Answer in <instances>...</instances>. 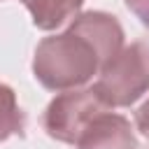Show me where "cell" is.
Here are the masks:
<instances>
[{
  "instance_id": "obj_1",
  "label": "cell",
  "mask_w": 149,
  "mask_h": 149,
  "mask_svg": "<svg viewBox=\"0 0 149 149\" xmlns=\"http://www.w3.org/2000/svg\"><path fill=\"white\" fill-rule=\"evenodd\" d=\"M123 49L119 21L105 12L74 16L61 35L44 37L35 49V79L49 91H70L86 84Z\"/></svg>"
},
{
  "instance_id": "obj_2",
  "label": "cell",
  "mask_w": 149,
  "mask_h": 149,
  "mask_svg": "<svg viewBox=\"0 0 149 149\" xmlns=\"http://www.w3.org/2000/svg\"><path fill=\"white\" fill-rule=\"evenodd\" d=\"M107 107H128L149 91V42L137 40L123 47L93 84Z\"/></svg>"
},
{
  "instance_id": "obj_3",
  "label": "cell",
  "mask_w": 149,
  "mask_h": 149,
  "mask_svg": "<svg viewBox=\"0 0 149 149\" xmlns=\"http://www.w3.org/2000/svg\"><path fill=\"white\" fill-rule=\"evenodd\" d=\"M109 107L98 95V91L91 88H70L56 95L49 107L44 109L42 126L49 137L68 144H77L81 133L88 128V123L107 112Z\"/></svg>"
},
{
  "instance_id": "obj_4",
  "label": "cell",
  "mask_w": 149,
  "mask_h": 149,
  "mask_svg": "<svg viewBox=\"0 0 149 149\" xmlns=\"http://www.w3.org/2000/svg\"><path fill=\"white\" fill-rule=\"evenodd\" d=\"M77 149H137V142L126 116L102 112L81 133Z\"/></svg>"
},
{
  "instance_id": "obj_5",
  "label": "cell",
  "mask_w": 149,
  "mask_h": 149,
  "mask_svg": "<svg viewBox=\"0 0 149 149\" xmlns=\"http://www.w3.org/2000/svg\"><path fill=\"white\" fill-rule=\"evenodd\" d=\"M33 16V23L42 30H54L70 21L84 0H21Z\"/></svg>"
},
{
  "instance_id": "obj_6",
  "label": "cell",
  "mask_w": 149,
  "mask_h": 149,
  "mask_svg": "<svg viewBox=\"0 0 149 149\" xmlns=\"http://www.w3.org/2000/svg\"><path fill=\"white\" fill-rule=\"evenodd\" d=\"M23 133V112L16 105V95L7 84H0V140Z\"/></svg>"
},
{
  "instance_id": "obj_7",
  "label": "cell",
  "mask_w": 149,
  "mask_h": 149,
  "mask_svg": "<svg viewBox=\"0 0 149 149\" xmlns=\"http://www.w3.org/2000/svg\"><path fill=\"white\" fill-rule=\"evenodd\" d=\"M126 7L140 19L144 28H149V0H126Z\"/></svg>"
},
{
  "instance_id": "obj_8",
  "label": "cell",
  "mask_w": 149,
  "mask_h": 149,
  "mask_svg": "<svg viewBox=\"0 0 149 149\" xmlns=\"http://www.w3.org/2000/svg\"><path fill=\"white\" fill-rule=\"evenodd\" d=\"M135 123H137V130L149 140V100L135 112Z\"/></svg>"
},
{
  "instance_id": "obj_9",
  "label": "cell",
  "mask_w": 149,
  "mask_h": 149,
  "mask_svg": "<svg viewBox=\"0 0 149 149\" xmlns=\"http://www.w3.org/2000/svg\"><path fill=\"white\" fill-rule=\"evenodd\" d=\"M144 149H149V144H147V147H144Z\"/></svg>"
}]
</instances>
